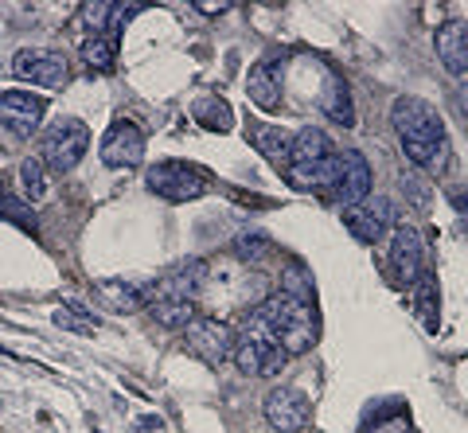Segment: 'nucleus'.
Masks as SVG:
<instances>
[{
	"mask_svg": "<svg viewBox=\"0 0 468 433\" xmlns=\"http://www.w3.org/2000/svg\"><path fill=\"white\" fill-rule=\"evenodd\" d=\"M390 121L402 137L406 161L426 168V172H445L449 164V137H445V121L430 102H421L414 94L394 98L390 106Z\"/></svg>",
	"mask_w": 468,
	"mask_h": 433,
	"instance_id": "obj_1",
	"label": "nucleus"
},
{
	"mask_svg": "<svg viewBox=\"0 0 468 433\" xmlns=\"http://www.w3.org/2000/svg\"><path fill=\"white\" fill-rule=\"evenodd\" d=\"M254 312L261 316V324L277 336V343L285 348V355L313 352V343H316V312H313V305H304V301L289 297V293H270L266 301H258Z\"/></svg>",
	"mask_w": 468,
	"mask_h": 433,
	"instance_id": "obj_2",
	"label": "nucleus"
},
{
	"mask_svg": "<svg viewBox=\"0 0 468 433\" xmlns=\"http://www.w3.org/2000/svg\"><path fill=\"white\" fill-rule=\"evenodd\" d=\"M234 364H239V371H246V375H277L285 367V348L277 343V336L273 332L261 324V316L258 312H250L246 316V328L234 336Z\"/></svg>",
	"mask_w": 468,
	"mask_h": 433,
	"instance_id": "obj_3",
	"label": "nucleus"
},
{
	"mask_svg": "<svg viewBox=\"0 0 468 433\" xmlns=\"http://www.w3.org/2000/svg\"><path fill=\"white\" fill-rule=\"evenodd\" d=\"M86 149H90V129H86V121H79V118L51 121L48 129H43V137H39V161H43V168H51V172L79 168Z\"/></svg>",
	"mask_w": 468,
	"mask_h": 433,
	"instance_id": "obj_4",
	"label": "nucleus"
},
{
	"mask_svg": "<svg viewBox=\"0 0 468 433\" xmlns=\"http://www.w3.org/2000/svg\"><path fill=\"white\" fill-rule=\"evenodd\" d=\"M144 184H149L153 195L168 199V204H192V199H199L207 192V176H203L199 168L180 164V161H165V164L149 168Z\"/></svg>",
	"mask_w": 468,
	"mask_h": 433,
	"instance_id": "obj_5",
	"label": "nucleus"
},
{
	"mask_svg": "<svg viewBox=\"0 0 468 433\" xmlns=\"http://www.w3.org/2000/svg\"><path fill=\"white\" fill-rule=\"evenodd\" d=\"M184 336H187V348L207 367H218L223 359L234 355V332H230V324L215 321V316H196V321L184 328Z\"/></svg>",
	"mask_w": 468,
	"mask_h": 433,
	"instance_id": "obj_6",
	"label": "nucleus"
},
{
	"mask_svg": "<svg viewBox=\"0 0 468 433\" xmlns=\"http://www.w3.org/2000/svg\"><path fill=\"white\" fill-rule=\"evenodd\" d=\"M12 75L16 79H27V82H39V86H67L70 79V67L58 51H48V48H20L12 55Z\"/></svg>",
	"mask_w": 468,
	"mask_h": 433,
	"instance_id": "obj_7",
	"label": "nucleus"
},
{
	"mask_svg": "<svg viewBox=\"0 0 468 433\" xmlns=\"http://www.w3.org/2000/svg\"><path fill=\"white\" fill-rule=\"evenodd\" d=\"M332 192L340 195L347 207L367 204L371 199V164H367V156L356 153V149L335 153V184H332Z\"/></svg>",
	"mask_w": 468,
	"mask_h": 433,
	"instance_id": "obj_8",
	"label": "nucleus"
},
{
	"mask_svg": "<svg viewBox=\"0 0 468 433\" xmlns=\"http://www.w3.org/2000/svg\"><path fill=\"white\" fill-rule=\"evenodd\" d=\"M261 414H266L270 429L277 433H301L309 426V398H304L297 386H277L261 402Z\"/></svg>",
	"mask_w": 468,
	"mask_h": 433,
	"instance_id": "obj_9",
	"label": "nucleus"
},
{
	"mask_svg": "<svg viewBox=\"0 0 468 433\" xmlns=\"http://www.w3.org/2000/svg\"><path fill=\"white\" fill-rule=\"evenodd\" d=\"M98 153L110 168H137L144 161V133L133 121H113L101 137Z\"/></svg>",
	"mask_w": 468,
	"mask_h": 433,
	"instance_id": "obj_10",
	"label": "nucleus"
},
{
	"mask_svg": "<svg viewBox=\"0 0 468 433\" xmlns=\"http://www.w3.org/2000/svg\"><path fill=\"white\" fill-rule=\"evenodd\" d=\"M43 113H48V102L32 90H5L0 94V118H5V125L12 133L32 137L43 121Z\"/></svg>",
	"mask_w": 468,
	"mask_h": 433,
	"instance_id": "obj_11",
	"label": "nucleus"
},
{
	"mask_svg": "<svg viewBox=\"0 0 468 433\" xmlns=\"http://www.w3.org/2000/svg\"><path fill=\"white\" fill-rule=\"evenodd\" d=\"M390 219H394V215H390L387 199H367V204H356V207L344 211V227H347L359 242H367V247H375V242L387 235Z\"/></svg>",
	"mask_w": 468,
	"mask_h": 433,
	"instance_id": "obj_12",
	"label": "nucleus"
},
{
	"mask_svg": "<svg viewBox=\"0 0 468 433\" xmlns=\"http://www.w3.org/2000/svg\"><path fill=\"white\" fill-rule=\"evenodd\" d=\"M390 269L402 285H414L421 273V235L406 223H399L390 235Z\"/></svg>",
	"mask_w": 468,
	"mask_h": 433,
	"instance_id": "obj_13",
	"label": "nucleus"
},
{
	"mask_svg": "<svg viewBox=\"0 0 468 433\" xmlns=\"http://www.w3.org/2000/svg\"><path fill=\"white\" fill-rule=\"evenodd\" d=\"M433 48L449 75H468V24L464 20H445L433 36Z\"/></svg>",
	"mask_w": 468,
	"mask_h": 433,
	"instance_id": "obj_14",
	"label": "nucleus"
},
{
	"mask_svg": "<svg viewBox=\"0 0 468 433\" xmlns=\"http://www.w3.org/2000/svg\"><path fill=\"white\" fill-rule=\"evenodd\" d=\"M332 141L324 129H316V125H304L292 133V153H289V164H320V161H332ZM285 164V168H289Z\"/></svg>",
	"mask_w": 468,
	"mask_h": 433,
	"instance_id": "obj_15",
	"label": "nucleus"
},
{
	"mask_svg": "<svg viewBox=\"0 0 468 433\" xmlns=\"http://www.w3.org/2000/svg\"><path fill=\"white\" fill-rule=\"evenodd\" d=\"M246 98H250L258 110H266V113L282 110V82H277L270 63L250 67V75H246Z\"/></svg>",
	"mask_w": 468,
	"mask_h": 433,
	"instance_id": "obj_16",
	"label": "nucleus"
},
{
	"mask_svg": "<svg viewBox=\"0 0 468 433\" xmlns=\"http://www.w3.org/2000/svg\"><path fill=\"white\" fill-rule=\"evenodd\" d=\"M149 312H153V321L160 328H187L196 321V301H187V297H168V293H156L149 301Z\"/></svg>",
	"mask_w": 468,
	"mask_h": 433,
	"instance_id": "obj_17",
	"label": "nucleus"
},
{
	"mask_svg": "<svg viewBox=\"0 0 468 433\" xmlns=\"http://www.w3.org/2000/svg\"><path fill=\"white\" fill-rule=\"evenodd\" d=\"M285 176L292 187H301V192H324V187L335 184V156L332 161H320V164H289Z\"/></svg>",
	"mask_w": 468,
	"mask_h": 433,
	"instance_id": "obj_18",
	"label": "nucleus"
},
{
	"mask_svg": "<svg viewBox=\"0 0 468 433\" xmlns=\"http://www.w3.org/2000/svg\"><path fill=\"white\" fill-rule=\"evenodd\" d=\"M254 144H258V153H266L270 161L277 164H289V153H292V137L285 133L282 125H254Z\"/></svg>",
	"mask_w": 468,
	"mask_h": 433,
	"instance_id": "obj_19",
	"label": "nucleus"
},
{
	"mask_svg": "<svg viewBox=\"0 0 468 433\" xmlns=\"http://www.w3.org/2000/svg\"><path fill=\"white\" fill-rule=\"evenodd\" d=\"M82 59L86 67L94 70H113V59H117V39L106 32V36H90L82 39Z\"/></svg>",
	"mask_w": 468,
	"mask_h": 433,
	"instance_id": "obj_20",
	"label": "nucleus"
},
{
	"mask_svg": "<svg viewBox=\"0 0 468 433\" xmlns=\"http://www.w3.org/2000/svg\"><path fill=\"white\" fill-rule=\"evenodd\" d=\"M101 297L113 301L117 312H133L149 301V289H133V285H122V281H101Z\"/></svg>",
	"mask_w": 468,
	"mask_h": 433,
	"instance_id": "obj_21",
	"label": "nucleus"
},
{
	"mask_svg": "<svg viewBox=\"0 0 468 433\" xmlns=\"http://www.w3.org/2000/svg\"><path fill=\"white\" fill-rule=\"evenodd\" d=\"M324 113H328L335 125H344V129L356 125V106H351V94H347V86H344V82H335V86H332V94L324 98Z\"/></svg>",
	"mask_w": 468,
	"mask_h": 433,
	"instance_id": "obj_22",
	"label": "nucleus"
},
{
	"mask_svg": "<svg viewBox=\"0 0 468 433\" xmlns=\"http://www.w3.org/2000/svg\"><path fill=\"white\" fill-rule=\"evenodd\" d=\"M196 118L207 125V129H218V133H227L230 121H234V113H230V106L223 102V98H203V102L196 106Z\"/></svg>",
	"mask_w": 468,
	"mask_h": 433,
	"instance_id": "obj_23",
	"label": "nucleus"
},
{
	"mask_svg": "<svg viewBox=\"0 0 468 433\" xmlns=\"http://www.w3.org/2000/svg\"><path fill=\"white\" fill-rule=\"evenodd\" d=\"M20 180H24V195L27 199L48 195V168H43L39 156H27V161L20 164Z\"/></svg>",
	"mask_w": 468,
	"mask_h": 433,
	"instance_id": "obj_24",
	"label": "nucleus"
},
{
	"mask_svg": "<svg viewBox=\"0 0 468 433\" xmlns=\"http://www.w3.org/2000/svg\"><path fill=\"white\" fill-rule=\"evenodd\" d=\"M82 305H63L55 309V324L58 328H70V332H82V336H90V332L98 328V321H90V316H79Z\"/></svg>",
	"mask_w": 468,
	"mask_h": 433,
	"instance_id": "obj_25",
	"label": "nucleus"
},
{
	"mask_svg": "<svg viewBox=\"0 0 468 433\" xmlns=\"http://www.w3.org/2000/svg\"><path fill=\"white\" fill-rule=\"evenodd\" d=\"M0 215L12 219V223H20L24 230H36V219H32V211H27V204H24V199H12L8 192L0 195Z\"/></svg>",
	"mask_w": 468,
	"mask_h": 433,
	"instance_id": "obj_26",
	"label": "nucleus"
},
{
	"mask_svg": "<svg viewBox=\"0 0 468 433\" xmlns=\"http://www.w3.org/2000/svg\"><path fill=\"white\" fill-rule=\"evenodd\" d=\"M418 309H421V316H426V328H437V316H433V278L430 273H418Z\"/></svg>",
	"mask_w": 468,
	"mask_h": 433,
	"instance_id": "obj_27",
	"label": "nucleus"
},
{
	"mask_svg": "<svg viewBox=\"0 0 468 433\" xmlns=\"http://www.w3.org/2000/svg\"><path fill=\"white\" fill-rule=\"evenodd\" d=\"M367 433H414V426H410L406 414H394V417H387V422H375Z\"/></svg>",
	"mask_w": 468,
	"mask_h": 433,
	"instance_id": "obj_28",
	"label": "nucleus"
},
{
	"mask_svg": "<svg viewBox=\"0 0 468 433\" xmlns=\"http://www.w3.org/2000/svg\"><path fill=\"white\" fill-rule=\"evenodd\" d=\"M239 258H246V262H250V258H261V254H270V247H266V238H239V250H234Z\"/></svg>",
	"mask_w": 468,
	"mask_h": 433,
	"instance_id": "obj_29",
	"label": "nucleus"
},
{
	"mask_svg": "<svg viewBox=\"0 0 468 433\" xmlns=\"http://www.w3.org/2000/svg\"><path fill=\"white\" fill-rule=\"evenodd\" d=\"M196 12H203V16H223V12H230L227 0H218V5H207V0H196Z\"/></svg>",
	"mask_w": 468,
	"mask_h": 433,
	"instance_id": "obj_30",
	"label": "nucleus"
},
{
	"mask_svg": "<svg viewBox=\"0 0 468 433\" xmlns=\"http://www.w3.org/2000/svg\"><path fill=\"white\" fill-rule=\"evenodd\" d=\"M0 195H5V180H0Z\"/></svg>",
	"mask_w": 468,
	"mask_h": 433,
	"instance_id": "obj_31",
	"label": "nucleus"
}]
</instances>
